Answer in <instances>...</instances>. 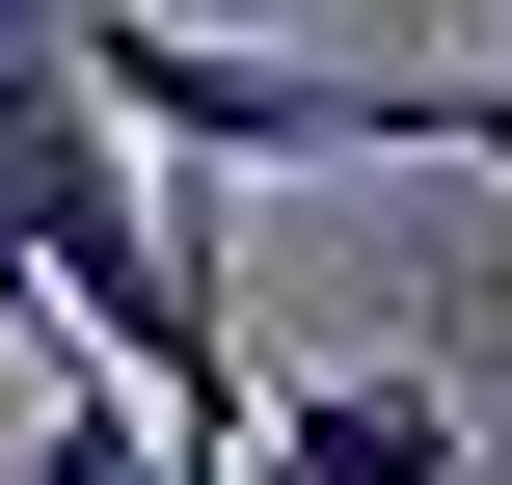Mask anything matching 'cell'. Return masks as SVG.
Listing matches in <instances>:
<instances>
[{"label": "cell", "instance_id": "obj_1", "mask_svg": "<svg viewBox=\"0 0 512 485\" xmlns=\"http://www.w3.org/2000/svg\"><path fill=\"white\" fill-rule=\"evenodd\" d=\"M243 485H459V378L351 351V378H270V459Z\"/></svg>", "mask_w": 512, "mask_h": 485}, {"label": "cell", "instance_id": "obj_2", "mask_svg": "<svg viewBox=\"0 0 512 485\" xmlns=\"http://www.w3.org/2000/svg\"><path fill=\"white\" fill-rule=\"evenodd\" d=\"M54 485H216V459H162V432H135L108 378H54Z\"/></svg>", "mask_w": 512, "mask_h": 485}, {"label": "cell", "instance_id": "obj_3", "mask_svg": "<svg viewBox=\"0 0 512 485\" xmlns=\"http://www.w3.org/2000/svg\"><path fill=\"white\" fill-rule=\"evenodd\" d=\"M0 324H27V216H0Z\"/></svg>", "mask_w": 512, "mask_h": 485}]
</instances>
